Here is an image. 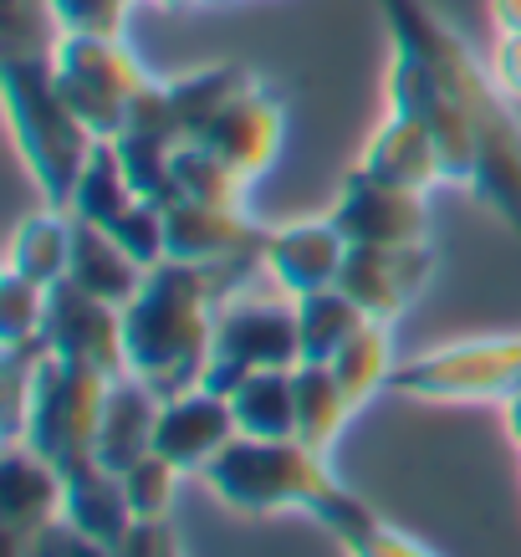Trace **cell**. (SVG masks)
Returning <instances> with one entry per match:
<instances>
[{
  "mask_svg": "<svg viewBox=\"0 0 521 557\" xmlns=\"http://www.w3.org/2000/svg\"><path fill=\"white\" fill-rule=\"evenodd\" d=\"M388 26V41L414 51L439 83L450 87L466 119L475 128V180L471 195L496 220H506L521 236V119L517 102L491 77V62H481L424 0H379Z\"/></svg>",
  "mask_w": 521,
  "mask_h": 557,
  "instance_id": "6da1fadb",
  "label": "cell"
},
{
  "mask_svg": "<svg viewBox=\"0 0 521 557\" xmlns=\"http://www.w3.org/2000/svg\"><path fill=\"white\" fill-rule=\"evenodd\" d=\"M220 302H225V282L210 267L159 261L134 292V302L123 307L128 373L164 399L204 384Z\"/></svg>",
  "mask_w": 521,
  "mask_h": 557,
  "instance_id": "7a4b0ae2",
  "label": "cell"
},
{
  "mask_svg": "<svg viewBox=\"0 0 521 557\" xmlns=\"http://www.w3.org/2000/svg\"><path fill=\"white\" fill-rule=\"evenodd\" d=\"M200 475L231 511H246V517L307 511V517H318L337 542H353L358 532H369V527L379 522L353 491L333 475L327 456H322V450H307L302 440L236 435Z\"/></svg>",
  "mask_w": 521,
  "mask_h": 557,
  "instance_id": "3957f363",
  "label": "cell"
},
{
  "mask_svg": "<svg viewBox=\"0 0 521 557\" xmlns=\"http://www.w3.org/2000/svg\"><path fill=\"white\" fill-rule=\"evenodd\" d=\"M0 98H5V119H11L16 149L41 189V200L67 210L72 189L98 149V134L67 108L62 87L51 77V57H5L0 62Z\"/></svg>",
  "mask_w": 521,
  "mask_h": 557,
  "instance_id": "277c9868",
  "label": "cell"
},
{
  "mask_svg": "<svg viewBox=\"0 0 521 557\" xmlns=\"http://www.w3.org/2000/svg\"><path fill=\"white\" fill-rule=\"evenodd\" d=\"M302 338H297V297H286L266 276V287L231 292L215 312V343H210V369L204 384L225 388L240 384L256 369H297Z\"/></svg>",
  "mask_w": 521,
  "mask_h": 557,
  "instance_id": "5b68a950",
  "label": "cell"
},
{
  "mask_svg": "<svg viewBox=\"0 0 521 557\" xmlns=\"http://www.w3.org/2000/svg\"><path fill=\"white\" fill-rule=\"evenodd\" d=\"M51 77L77 119L98 138H119L128 123V102L153 83L123 36L57 32L51 41Z\"/></svg>",
  "mask_w": 521,
  "mask_h": 557,
  "instance_id": "8992f818",
  "label": "cell"
},
{
  "mask_svg": "<svg viewBox=\"0 0 521 557\" xmlns=\"http://www.w3.org/2000/svg\"><path fill=\"white\" fill-rule=\"evenodd\" d=\"M108 388H113L108 373L41 354L32 379V399H26V420H21V445L47 456L57 471H67L72 460H87L92 445H98Z\"/></svg>",
  "mask_w": 521,
  "mask_h": 557,
  "instance_id": "52a82bcc",
  "label": "cell"
},
{
  "mask_svg": "<svg viewBox=\"0 0 521 557\" xmlns=\"http://www.w3.org/2000/svg\"><path fill=\"white\" fill-rule=\"evenodd\" d=\"M404 399L424 405H486L521 388V333L517 338H466L409 358L394 373Z\"/></svg>",
  "mask_w": 521,
  "mask_h": 557,
  "instance_id": "ba28073f",
  "label": "cell"
},
{
  "mask_svg": "<svg viewBox=\"0 0 521 557\" xmlns=\"http://www.w3.org/2000/svg\"><path fill=\"white\" fill-rule=\"evenodd\" d=\"M388 108L394 113H409L420 119L439 144V159H445V185H466L475 180V128L466 119V108L450 87L439 83L435 72L424 67L414 51L394 47L388 57Z\"/></svg>",
  "mask_w": 521,
  "mask_h": 557,
  "instance_id": "9c48e42d",
  "label": "cell"
},
{
  "mask_svg": "<svg viewBox=\"0 0 521 557\" xmlns=\"http://www.w3.org/2000/svg\"><path fill=\"white\" fill-rule=\"evenodd\" d=\"M41 348L51 358H67L83 369H98L108 379L128 373V348H123V307L102 302L92 292L57 282L47 292V322H41Z\"/></svg>",
  "mask_w": 521,
  "mask_h": 557,
  "instance_id": "30bf717a",
  "label": "cell"
},
{
  "mask_svg": "<svg viewBox=\"0 0 521 557\" xmlns=\"http://www.w3.org/2000/svg\"><path fill=\"white\" fill-rule=\"evenodd\" d=\"M333 225L348 246H420L430 240V205L420 189L388 185L369 170H353L333 200Z\"/></svg>",
  "mask_w": 521,
  "mask_h": 557,
  "instance_id": "8fae6325",
  "label": "cell"
},
{
  "mask_svg": "<svg viewBox=\"0 0 521 557\" xmlns=\"http://www.w3.org/2000/svg\"><path fill=\"white\" fill-rule=\"evenodd\" d=\"M435 276L430 240L420 246H348L337 287L348 292L373 322H399Z\"/></svg>",
  "mask_w": 521,
  "mask_h": 557,
  "instance_id": "7c38bea8",
  "label": "cell"
},
{
  "mask_svg": "<svg viewBox=\"0 0 521 557\" xmlns=\"http://www.w3.org/2000/svg\"><path fill=\"white\" fill-rule=\"evenodd\" d=\"M266 236L246 205H200V200H174L164 210V246L169 261L185 267H231V261H261Z\"/></svg>",
  "mask_w": 521,
  "mask_h": 557,
  "instance_id": "4fadbf2b",
  "label": "cell"
},
{
  "mask_svg": "<svg viewBox=\"0 0 521 557\" xmlns=\"http://www.w3.org/2000/svg\"><path fill=\"white\" fill-rule=\"evenodd\" d=\"M67 511V481L47 456H36L32 445L5 440L0 460V522H5V557H26L36 532L62 522Z\"/></svg>",
  "mask_w": 521,
  "mask_h": 557,
  "instance_id": "5bb4252c",
  "label": "cell"
},
{
  "mask_svg": "<svg viewBox=\"0 0 521 557\" xmlns=\"http://www.w3.org/2000/svg\"><path fill=\"white\" fill-rule=\"evenodd\" d=\"M282 134H286V108L266 83H246L236 98L220 108V119L200 134L204 149H215L240 180H261L271 174L276 153H282Z\"/></svg>",
  "mask_w": 521,
  "mask_h": 557,
  "instance_id": "9a60e30c",
  "label": "cell"
},
{
  "mask_svg": "<svg viewBox=\"0 0 521 557\" xmlns=\"http://www.w3.org/2000/svg\"><path fill=\"white\" fill-rule=\"evenodd\" d=\"M236 409L231 394L210 384H195L185 394H169L159 405V430H153V450L174 460L179 471H204L210 460L236 440Z\"/></svg>",
  "mask_w": 521,
  "mask_h": 557,
  "instance_id": "2e32d148",
  "label": "cell"
},
{
  "mask_svg": "<svg viewBox=\"0 0 521 557\" xmlns=\"http://www.w3.org/2000/svg\"><path fill=\"white\" fill-rule=\"evenodd\" d=\"M343 261H348V236L333 225V215L282 225V231L266 236V251H261V267L286 297L337 287Z\"/></svg>",
  "mask_w": 521,
  "mask_h": 557,
  "instance_id": "e0dca14e",
  "label": "cell"
},
{
  "mask_svg": "<svg viewBox=\"0 0 521 557\" xmlns=\"http://www.w3.org/2000/svg\"><path fill=\"white\" fill-rule=\"evenodd\" d=\"M358 170L379 174V180H388V185L420 189V195H430L435 185H445V159H439L435 134H430L420 119L394 113V108H388V119L379 123V134L369 138V149H363V159H358Z\"/></svg>",
  "mask_w": 521,
  "mask_h": 557,
  "instance_id": "ac0fdd59",
  "label": "cell"
},
{
  "mask_svg": "<svg viewBox=\"0 0 521 557\" xmlns=\"http://www.w3.org/2000/svg\"><path fill=\"white\" fill-rule=\"evenodd\" d=\"M159 405L164 394H153L144 379L123 373L108 388V405H102V424H98V445L92 456L108 466V471H128L134 460H144L153 450V430H159Z\"/></svg>",
  "mask_w": 521,
  "mask_h": 557,
  "instance_id": "d6986e66",
  "label": "cell"
},
{
  "mask_svg": "<svg viewBox=\"0 0 521 557\" xmlns=\"http://www.w3.org/2000/svg\"><path fill=\"white\" fill-rule=\"evenodd\" d=\"M62 481H67V517L77 532H87V537L108 542V547H123V537L134 532V507H128V496H123V475L108 471L98 456L87 460H72L67 471H62Z\"/></svg>",
  "mask_w": 521,
  "mask_h": 557,
  "instance_id": "ffe728a7",
  "label": "cell"
},
{
  "mask_svg": "<svg viewBox=\"0 0 521 557\" xmlns=\"http://www.w3.org/2000/svg\"><path fill=\"white\" fill-rule=\"evenodd\" d=\"M144 276H149V271L138 267L134 256L123 251V246L108 236L102 225L72 220V267H67L72 287L92 292V297H102V302L128 307V302H134V292L144 287Z\"/></svg>",
  "mask_w": 521,
  "mask_h": 557,
  "instance_id": "44dd1931",
  "label": "cell"
},
{
  "mask_svg": "<svg viewBox=\"0 0 521 557\" xmlns=\"http://www.w3.org/2000/svg\"><path fill=\"white\" fill-rule=\"evenodd\" d=\"M291 384H297V440L307 450H333L348 420L358 414L353 394L343 388V379L333 373V363H297L291 369Z\"/></svg>",
  "mask_w": 521,
  "mask_h": 557,
  "instance_id": "7402d4cb",
  "label": "cell"
},
{
  "mask_svg": "<svg viewBox=\"0 0 521 557\" xmlns=\"http://www.w3.org/2000/svg\"><path fill=\"white\" fill-rule=\"evenodd\" d=\"M72 267V215L57 210V205H41L36 215H26L11 236V251H5V271H16L36 287H57L67 282Z\"/></svg>",
  "mask_w": 521,
  "mask_h": 557,
  "instance_id": "603a6c76",
  "label": "cell"
},
{
  "mask_svg": "<svg viewBox=\"0 0 521 557\" xmlns=\"http://www.w3.org/2000/svg\"><path fill=\"white\" fill-rule=\"evenodd\" d=\"M225 394H231L240 435L297 440V384H291V369H256Z\"/></svg>",
  "mask_w": 521,
  "mask_h": 557,
  "instance_id": "cb8c5ba5",
  "label": "cell"
},
{
  "mask_svg": "<svg viewBox=\"0 0 521 557\" xmlns=\"http://www.w3.org/2000/svg\"><path fill=\"white\" fill-rule=\"evenodd\" d=\"M369 322V312L343 287H322L297 297V338H302V363H333L337 348Z\"/></svg>",
  "mask_w": 521,
  "mask_h": 557,
  "instance_id": "d4e9b609",
  "label": "cell"
},
{
  "mask_svg": "<svg viewBox=\"0 0 521 557\" xmlns=\"http://www.w3.org/2000/svg\"><path fill=\"white\" fill-rule=\"evenodd\" d=\"M246 83H251V72L231 67V62L185 72V77L164 83L169 87V108H174V123H179V138H200L204 128L220 119V108L236 98Z\"/></svg>",
  "mask_w": 521,
  "mask_h": 557,
  "instance_id": "484cf974",
  "label": "cell"
},
{
  "mask_svg": "<svg viewBox=\"0 0 521 557\" xmlns=\"http://www.w3.org/2000/svg\"><path fill=\"white\" fill-rule=\"evenodd\" d=\"M333 373L343 379V388L353 394V405L363 409L379 394V388L394 384V373H399V363H394V322H363L353 338L337 348L333 358Z\"/></svg>",
  "mask_w": 521,
  "mask_h": 557,
  "instance_id": "4316f807",
  "label": "cell"
},
{
  "mask_svg": "<svg viewBox=\"0 0 521 557\" xmlns=\"http://www.w3.org/2000/svg\"><path fill=\"white\" fill-rule=\"evenodd\" d=\"M134 200L138 195H134V185H128V174H123V159H119V149H113V138H98L83 180L72 189L67 215L87 220V225H113Z\"/></svg>",
  "mask_w": 521,
  "mask_h": 557,
  "instance_id": "83f0119b",
  "label": "cell"
},
{
  "mask_svg": "<svg viewBox=\"0 0 521 557\" xmlns=\"http://www.w3.org/2000/svg\"><path fill=\"white\" fill-rule=\"evenodd\" d=\"M113 149L123 159V174H128V185H134L138 200L149 205H174L179 200V185H174V138H159V134H138V128H123L113 138Z\"/></svg>",
  "mask_w": 521,
  "mask_h": 557,
  "instance_id": "f1b7e54d",
  "label": "cell"
},
{
  "mask_svg": "<svg viewBox=\"0 0 521 557\" xmlns=\"http://www.w3.org/2000/svg\"><path fill=\"white\" fill-rule=\"evenodd\" d=\"M174 185H179V200L200 205H246V195H251V180H240L200 138H185L174 149Z\"/></svg>",
  "mask_w": 521,
  "mask_h": 557,
  "instance_id": "f546056e",
  "label": "cell"
},
{
  "mask_svg": "<svg viewBox=\"0 0 521 557\" xmlns=\"http://www.w3.org/2000/svg\"><path fill=\"white\" fill-rule=\"evenodd\" d=\"M179 466L164 460L159 450H149L144 460H134L128 471H123V496H128V507H134V522H169V511H174V496H179Z\"/></svg>",
  "mask_w": 521,
  "mask_h": 557,
  "instance_id": "4dcf8cb0",
  "label": "cell"
},
{
  "mask_svg": "<svg viewBox=\"0 0 521 557\" xmlns=\"http://www.w3.org/2000/svg\"><path fill=\"white\" fill-rule=\"evenodd\" d=\"M47 292L36 287L16 271H5L0 282V338L5 348H26V343H41V322H47Z\"/></svg>",
  "mask_w": 521,
  "mask_h": 557,
  "instance_id": "1f68e13d",
  "label": "cell"
},
{
  "mask_svg": "<svg viewBox=\"0 0 521 557\" xmlns=\"http://www.w3.org/2000/svg\"><path fill=\"white\" fill-rule=\"evenodd\" d=\"M102 231L119 240L123 251L134 256L144 271H153L159 261H169V246H164V205L134 200L119 220H113V225H102Z\"/></svg>",
  "mask_w": 521,
  "mask_h": 557,
  "instance_id": "d6a6232c",
  "label": "cell"
},
{
  "mask_svg": "<svg viewBox=\"0 0 521 557\" xmlns=\"http://www.w3.org/2000/svg\"><path fill=\"white\" fill-rule=\"evenodd\" d=\"M57 32H87V36H123L128 11L138 0H47Z\"/></svg>",
  "mask_w": 521,
  "mask_h": 557,
  "instance_id": "836d02e7",
  "label": "cell"
},
{
  "mask_svg": "<svg viewBox=\"0 0 521 557\" xmlns=\"http://www.w3.org/2000/svg\"><path fill=\"white\" fill-rule=\"evenodd\" d=\"M26 557H119V547L87 537V532H77V527L62 517V522H51L47 532H36V542L26 547Z\"/></svg>",
  "mask_w": 521,
  "mask_h": 557,
  "instance_id": "e575fe53",
  "label": "cell"
},
{
  "mask_svg": "<svg viewBox=\"0 0 521 557\" xmlns=\"http://www.w3.org/2000/svg\"><path fill=\"white\" fill-rule=\"evenodd\" d=\"M348 547V557H435L424 542L404 537V532H394L388 522H373L369 532H358L353 542H343Z\"/></svg>",
  "mask_w": 521,
  "mask_h": 557,
  "instance_id": "d590c367",
  "label": "cell"
},
{
  "mask_svg": "<svg viewBox=\"0 0 521 557\" xmlns=\"http://www.w3.org/2000/svg\"><path fill=\"white\" fill-rule=\"evenodd\" d=\"M491 77L511 102H521V32H501L491 47Z\"/></svg>",
  "mask_w": 521,
  "mask_h": 557,
  "instance_id": "8d00e7d4",
  "label": "cell"
},
{
  "mask_svg": "<svg viewBox=\"0 0 521 557\" xmlns=\"http://www.w3.org/2000/svg\"><path fill=\"white\" fill-rule=\"evenodd\" d=\"M496 32H521V0H491Z\"/></svg>",
  "mask_w": 521,
  "mask_h": 557,
  "instance_id": "74e56055",
  "label": "cell"
},
{
  "mask_svg": "<svg viewBox=\"0 0 521 557\" xmlns=\"http://www.w3.org/2000/svg\"><path fill=\"white\" fill-rule=\"evenodd\" d=\"M501 405H506V435L521 445V388L511 394V399H501Z\"/></svg>",
  "mask_w": 521,
  "mask_h": 557,
  "instance_id": "f35d334b",
  "label": "cell"
},
{
  "mask_svg": "<svg viewBox=\"0 0 521 557\" xmlns=\"http://www.w3.org/2000/svg\"><path fill=\"white\" fill-rule=\"evenodd\" d=\"M164 557H185V547H179V537H174V527L164 532Z\"/></svg>",
  "mask_w": 521,
  "mask_h": 557,
  "instance_id": "ab89813d",
  "label": "cell"
},
{
  "mask_svg": "<svg viewBox=\"0 0 521 557\" xmlns=\"http://www.w3.org/2000/svg\"><path fill=\"white\" fill-rule=\"evenodd\" d=\"M159 5H174V11H189V5H200V0H159Z\"/></svg>",
  "mask_w": 521,
  "mask_h": 557,
  "instance_id": "60d3db41",
  "label": "cell"
}]
</instances>
